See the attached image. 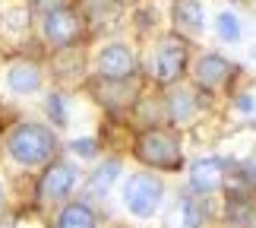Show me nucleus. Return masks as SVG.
Listing matches in <instances>:
<instances>
[{"label":"nucleus","mask_w":256,"mask_h":228,"mask_svg":"<svg viewBox=\"0 0 256 228\" xmlns=\"http://www.w3.org/2000/svg\"><path fill=\"white\" fill-rule=\"evenodd\" d=\"M4 149L19 168H44L57 158L60 143H57L51 127H44L38 121H19L10 127Z\"/></svg>","instance_id":"nucleus-1"},{"label":"nucleus","mask_w":256,"mask_h":228,"mask_svg":"<svg viewBox=\"0 0 256 228\" xmlns=\"http://www.w3.org/2000/svg\"><path fill=\"white\" fill-rule=\"evenodd\" d=\"M86 26H88V19L70 4L44 10V13L38 16L42 42L48 48H54V51H70V48H76L86 38Z\"/></svg>","instance_id":"nucleus-2"},{"label":"nucleus","mask_w":256,"mask_h":228,"mask_svg":"<svg viewBox=\"0 0 256 228\" xmlns=\"http://www.w3.org/2000/svg\"><path fill=\"white\" fill-rule=\"evenodd\" d=\"M133 155L149 168L171 171V168L180 165V136L174 130H164V127H149V130H142L136 136Z\"/></svg>","instance_id":"nucleus-3"},{"label":"nucleus","mask_w":256,"mask_h":228,"mask_svg":"<svg viewBox=\"0 0 256 228\" xmlns=\"http://www.w3.org/2000/svg\"><path fill=\"white\" fill-rule=\"evenodd\" d=\"M186 64H190V45H186V35H180V32L164 35L162 42L155 45V54H152V79L168 89V86H174V83L184 79Z\"/></svg>","instance_id":"nucleus-4"},{"label":"nucleus","mask_w":256,"mask_h":228,"mask_svg":"<svg viewBox=\"0 0 256 228\" xmlns=\"http://www.w3.org/2000/svg\"><path fill=\"white\" fill-rule=\"evenodd\" d=\"M162 196H164V181L149 171L126 177V184H124V206L136 219H152L162 206Z\"/></svg>","instance_id":"nucleus-5"},{"label":"nucleus","mask_w":256,"mask_h":228,"mask_svg":"<svg viewBox=\"0 0 256 228\" xmlns=\"http://www.w3.org/2000/svg\"><path fill=\"white\" fill-rule=\"evenodd\" d=\"M95 76L102 79V83H130L140 70V61H136L133 48L124 45V42H108L98 48L95 54Z\"/></svg>","instance_id":"nucleus-6"},{"label":"nucleus","mask_w":256,"mask_h":228,"mask_svg":"<svg viewBox=\"0 0 256 228\" xmlns=\"http://www.w3.org/2000/svg\"><path fill=\"white\" fill-rule=\"evenodd\" d=\"M76 184H80V171L70 162L54 158L51 165H44V174L38 181V200H42V206H60L70 200Z\"/></svg>","instance_id":"nucleus-7"},{"label":"nucleus","mask_w":256,"mask_h":228,"mask_svg":"<svg viewBox=\"0 0 256 228\" xmlns=\"http://www.w3.org/2000/svg\"><path fill=\"white\" fill-rule=\"evenodd\" d=\"M231 79H234V64L224 54L206 51V54L196 57V64H193L196 89H202V92H218V89H224Z\"/></svg>","instance_id":"nucleus-8"},{"label":"nucleus","mask_w":256,"mask_h":228,"mask_svg":"<svg viewBox=\"0 0 256 228\" xmlns=\"http://www.w3.org/2000/svg\"><path fill=\"white\" fill-rule=\"evenodd\" d=\"M4 83L13 95H35L44 86V70H42V64L19 57V61H10L4 67Z\"/></svg>","instance_id":"nucleus-9"},{"label":"nucleus","mask_w":256,"mask_h":228,"mask_svg":"<svg viewBox=\"0 0 256 228\" xmlns=\"http://www.w3.org/2000/svg\"><path fill=\"white\" fill-rule=\"evenodd\" d=\"M186 184L193 193H215L224 184V162L222 158H196L190 165Z\"/></svg>","instance_id":"nucleus-10"},{"label":"nucleus","mask_w":256,"mask_h":228,"mask_svg":"<svg viewBox=\"0 0 256 228\" xmlns=\"http://www.w3.org/2000/svg\"><path fill=\"white\" fill-rule=\"evenodd\" d=\"M171 19H174V26H177L180 35H186V38L202 35V29H206V7H202V0H174Z\"/></svg>","instance_id":"nucleus-11"},{"label":"nucleus","mask_w":256,"mask_h":228,"mask_svg":"<svg viewBox=\"0 0 256 228\" xmlns=\"http://www.w3.org/2000/svg\"><path fill=\"white\" fill-rule=\"evenodd\" d=\"M164 111H168V117H171L174 124H186L196 114V92H193V89H186V86H180V83L168 86Z\"/></svg>","instance_id":"nucleus-12"},{"label":"nucleus","mask_w":256,"mask_h":228,"mask_svg":"<svg viewBox=\"0 0 256 228\" xmlns=\"http://www.w3.org/2000/svg\"><path fill=\"white\" fill-rule=\"evenodd\" d=\"M54 228H98V215L88 203H64Z\"/></svg>","instance_id":"nucleus-13"},{"label":"nucleus","mask_w":256,"mask_h":228,"mask_svg":"<svg viewBox=\"0 0 256 228\" xmlns=\"http://www.w3.org/2000/svg\"><path fill=\"white\" fill-rule=\"evenodd\" d=\"M117 174H120V162H117V158H108V162H102L92 174H88V181H86L88 193H92V196H104V193L114 187Z\"/></svg>","instance_id":"nucleus-14"},{"label":"nucleus","mask_w":256,"mask_h":228,"mask_svg":"<svg viewBox=\"0 0 256 228\" xmlns=\"http://www.w3.org/2000/svg\"><path fill=\"white\" fill-rule=\"evenodd\" d=\"M215 32H218V38L228 42V45L240 42V19L234 13H218L215 16Z\"/></svg>","instance_id":"nucleus-15"},{"label":"nucleus","mask_w":256,"mask_h":228,"mask_svg":"<svg viewBox=\"0 0 256 228\" xmlns=\"http://www.w3.org/2000/svg\"><path fill=\"white\" fill-rule=\"evenodd\" d=\"M184 228H200L202 225V212H200V206H196L193 200H184Z\"/></svg>","instance_id":"nucleus-16"},{"label":"nucleus","mask_w":256,"mask_h":228,"mask_svg":"<svg viewBox=\"0 0 256 228\" xmlns=\"http://www.w3.org/2000/svg\"><path fill=\"white\" fill-rule=\"evenodd\" d=\"M80 155H95V140H76V143H70Z\"/></svg>","instance_id":"nucleus-17"},{"label":"nucleus","mask_w":256,"mask_h":228,"mask_svg":"<svg viewBox=\"0 0 256 228\" xmlns=\"http://www.w3.org/2000/svg\"><path fill=\"white\" fill-rule=\"evenodd\" d=\"M247 174H250V181L256 184V155L250 158V165H247Z\"/></svg>","instance_id":"nucleus-18"},{"label":"nucleus","mask_w":256,"mask_h":228,"mask_svg":"<svg viewBox=\"0 0 256 228\" xmlns=\"http://www.w3.org/2000/svg\"><path fill=\"white\" fill-rule=\"evenodd\" d=\"M0 209H4V190H0Z\"/></svg>","instance_id":"nucleus-19"},{"label":"nucleus","mask_w":256,"mask_h":228,"mask_svg":"<svg viewBox=\"0 0 256 228\" xmlns=\"http://www.w3.org/2000/svg\"><path fill=\"white\" fill-rule=\"evenodd\" d=\"M231 4H244V0H231Z\"/></svg>","instance_id":"nucleus-20"},{"label":"nucleus","mask_w":256,"mask_h":228,"mask_svg":"<svg viewBox=\"0 0 256 228\" xmlns=\"http://www.w3.org/2000/svg\"><path fill=\"white\" fill-rule=\"evenodd\" d=\"M253 228H256V215H253Z\"/></svg>","instance_id":"nucleus-21"}]
</instances>
